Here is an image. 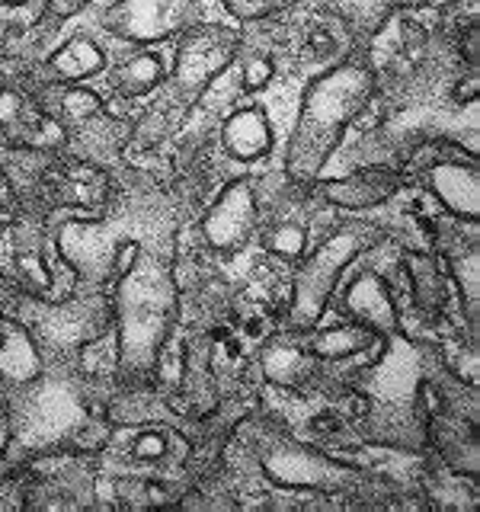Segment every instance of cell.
I'll return each instance as SVG.
<instances>
[{
  "instance_id": "obj_1",
  "label": "cell",
  "mask_w": 480,
  "mask_h": 512,
  "mask_svg": "<svg viewBox=\"0 0 480 512\" xmlns=\"http://www.w3.org/2000/svg\"><path fill=\"white\" fill-rule=\"evenodd\" d=\"M375 93V74L359 61L336 64L304 90L301 112L288 141L285 170L295 183H314L336 144L343 141L346 125L359 116Z\"/></svg>"
},
{
  "instance_id": "obj_2",
  "label": "cell",
  "mask_w": 480,
  "mask_h": 512,
  "mask_svg": "<svg viewBox=\"0 0 480 512\" xmlns=\"http://www.w3.org/2000/svg\"><path fill=\"white\" fill-rule=\"evenodd\" d=\"M375 240H378L375 224H346V228L330 234L311 256H304L298 279H295V295H292V327L295 330H311L317 324L336 282L343 276V269L352 260H359Z\"/></svg>"
},
{
  "instance_id": "obj_3",
  "label": "cell",
  "mask_w": 480,
  "mask_h": 512,
  "mask_svg": "<svg viewBox=\"0 0 480 512\" xmlns=\"http://www.w3.org/2000/svg\"><path fill=\"white\" fill-rule=\"evenodd\" d=\"M263 471L285 490H343L359 480L356 468L330 461L304 445H272L263 455Z\"/></svg>"
},
{
  "instance_id": "obj_4",
  "label": "cell",
  "mask_w": 480,
  "mask_h": 512,
  "mask_svg": "<svg viewBox=\"0 0 480 512\" xmlns=\"http://www.w3.org/2000/svg\"><path fill=\"white\" fill-rule=\"evenodd\" d=\"M196 0H119L106 10V29L128 42H160L189 26Z\"/></svg>"
},
{
  "instance_id": "obj_5",
  "label": "cell",
  "mask_w": 480,
  "mask_h": 512,
  "mask_svg": "<svg viewBox=\"0 0 480 512\" xmlns=\"http://www.w3.org/2000/svg\"><path fill=\"white\" fill-rule=\"evenodd\" d=\"M256 228V192L247 180H234L221 189L215 205L202 221L205 240L221 253H237L247 247Z\"/></svg>"
},
{
  "instance_id": "obj_6",
  "label": "cell",
  "mask_w": 480,
  "mask_h": 512,
  "mask_svg": "<svg viewBox=\"0 0 480 512\" xmlns=\"http://www.w3.org/2000/svg\"><path fill=\"white\" fill-rule=\"evenodd\" d=\"M237 48V39L228 29H192V36L183 42L180 58H176V80L186 90H202L208 80H212L224 64L231 61Z\"/></svg>"
},
{
  "instance_id": "obj_7",
  "label": "cell",
  "mask_w": 480,
  "mask_h": 512,
  "mask_svg": "<svg viewBox=\"0 0 480 512\" xmlns=\"http://www.w3.org/2000/svg\"><path fill=\"white\" fill-rule=\"evenodd\" d=\"M340 308L352 324L368 327L378 336H394L400 327L397 304L388 292V285H384V279L375 276V272H362V276L349 282Z\"/></svg>"
},
{
  "instance_id": "obj_8",
  "label": "cell",
  "mask_w": 480,
  "mask_h": 512,
  "mask_svg": "<svg viewBox=\"0 0 480 512\" xmlns=\"http://www.w3.org/2000/svg\"><path fill=\"white\" fill-rule=\"evenodd\" d=\"M426 183L448 212L461 221H477L480 215V189H477V167L458 164V160H439L426 173Z\"/></svg>"
},
{
  "instance_id": "obj_9",
  "label": "cell",
  "mask_w": 480,
  "mask_h": 512,
  "mask_svg": "<svg viewBox=\"0 0 480 512\" xmlns=\"http://www.w3.org/2000/svg\"><path fill=\"white\" fill-rule=\"evenodd\" d=\"M397 189H400V180L394 173H384V170H365V173L343 176V180H327L317 186V192L333 208H349V212L384 205L388 199H394Z\"/></svg>"
},
{
  "instance_id": "obj_10",
  "label": "cell",
  "mask_w": 480,
  "mask_h": 512,
  "mask_svg": "<svg viewBox=\"0 0 480 512\" xmlns=\"http://www.w3.org/2000/svg\"><path fill=\"white\" fill-rule=\"evenodd\" d=\"M221 138H224V148L234 160H260L272 151V128L263 109H237L234 116H228L221 128Z\"/></svg>"
},
{
  "instance_id": "obj_11",
  "label": "cell",
  "mask_w": 480,
  "mask_h": 512,
  "mask_svg": "<svg viewBox=\"0 0 480 512\" xmlns=\"http://www.w3.org/2000/svg\"><path fill=\"white\" fill-rule=\"evenodd\" d=\"M103 68H106L103 48L87 36L68 39L52 58H48V74H52V80H58V84H80V80L100 74Z\"/></svg>"
},
{
  "instance_id": "obj_12",
  "label": "cell",
  "mask_w": 480,
  "mask_h": 512,
  "mask_svg": "<svg viewBox=\"0 0 480 512\" xmlns=\"http://www.w3.org/2000/svg\"><path fill=\"white\" fill-rule=\"evenodd\" d=\"M317 359L295 343H272L263 349V375L279 388H301L314 378Z\"/></svg>"
},
{
  "instance_id": "obj_13",
  "label": "cell",
  "mask_w": 480,
  "mask_h": 512,
  "mask_svg": "<svg viewBox=\"0 0 480 512\" xmlns=\"http://www.w3.org/2000/svg\"><path fill=\"white\" fill-rule=\"evenodd\" d=\"M160 77H164V61H160L154 52H138V55L122 61L119 68L112 71L109 84H112V90H116L119 96L132 100V96L151 93L160 84Z\"/></svg>"
},
{
  "instance_id": "obj_14",
  "label": "cell",
  "mask_w": 480,
  "mask_h": 512,
  "mask_svg": "<svg viewBox=\"0 0 480 512\" xmlns=\"http://www.w3.org/2000/svg\"><path fill=\"white\" fill-rule=\"evenodd\" d=\"M375 340H378V333H372L368 327H359V324L330 327V330L314 336V356L340 362V359H349V356H359V352H368L375 346Z\"/></svg>"
},
{
  "instance_id": "obj_15",
  "label": "cell",
  "mask_w": 480,
  "mask_h": 512,
  "mask_svg": "<svg viewBox=\"0 0 480 512\" xmlns=\"http://www.w3.org/2000/svg\"><path fill=\"white\" fill-rule=\"evenodd\" d=\"M263 247L272 256H282V260H301L304 247H308V234H304L301 224H276L269 228V234L263 237Z\"/></svg>"
},
{
  "instance_id": "obj_16",
  "label": "cell",
  "mask_w": 480,
  "mask_h": 512,
  "mask_svg": "<svg viewBox=\"0 0 480 512\" xmlns=\"http://www.w3.org/2000/svg\"><path fill=\"white\" fill-rule=\"evenodd\" d=\"M455 279H458V288H461V301H464V314H468L471 327L477 324V250H468L461 253L455 266Z\"/></svg>"
},
{
  "instance_id": "obj_17",
  "label": "cell",
  "mask_w": 480,
  "mask_h": 512,
  "mask_svg": "<svg viewBox=\"0 0 480 512\" xmlns=\"http://www.w3.org/2000/svg\"><path fill=\"white\" fill-rule=\"evenodd\" d=\"M167 452H170V442L164 432H141L132 445V455L138 461H164Z\"/></svg>"
},
{
  "instance_id": "obj_18",
  "label": "cell",
  "mask_w": 480,
  "mask_h": 512,
  "mask_svg": "<svg viewBox=\"0 0 480 512\" xmlns=\"http://www.w3.org/2000/svg\"><path fill=\"white\" fill-rule=\"evenodd\" d=\"M272 80V61L266 55H253L247 58L244 64V77H240V87H244L247 93H256V90H263L266 84Z\"/></svg>"
},
{
  "instance_id": "obj_19",
  "label": "cell",
  "mask_w": 480,
  "mask_h": 512,
  "mask_svg": "<svg viewBox=\"0 0 480 512\" xmlns=\"http://www.w3.org/2000/svg\"><path fill=\"white\" fill-rule=\"evenodd\" d=\"M61 103L68 116H90V112L100 109V96L90 90H68L61 96Z\"/></svg>"
},
{
  "instance_id": "obj_20",
  "label": "cell",
  "mask_w": 480,
  "mask_h": 512,
  "mask_svg": "<svg viewBox=\"0 0 480 512\" xmlns=\"http://www.w3.org/2000/svg\"><path fill=\"white\" fill-rule=\"evenodd\" d=\"M23 119V96L20 93H13V90H4L0 93V125H20Z\"/></svg>"
},
{
  "instance_id": "obj_21",
  "label": "cell",
  "mask_w": 480,
  "mask_h": 512,
  "mask_svg": "<svg viewBox=\"0 0 480 512\" xmlns=\"http://www.w3.org/2000/svg\"><path fill=\"white\" fill-rule=\"evenodd\" d=\"M87 4L90 0H45V10L52 16H58V20H68V16L80 13Z\"/></svg>"
},
{
  "instance_id": "obj_22",
  "label": "cell",
  "mask_w": 480,
  "mask_h": 512,
  "mask_svg": "<svg viewBox=\"0 0 480 512\" xmlns=\"http://www.w3.org/2000/svg\"><path fill=\"white\" fill-rule=\"evenodd\" d=\"M228 7H231V13H237V16H263L266 10H269V4L266 0H228Z\"/></svg>"
},
{
  "instance_id": "obj_23",
  "label": "cell",
  "mask_w": 480,
  "mask_h": 512,
  "mask_svg": "<svg viewBox=\"0 0 480 512\" xmlns=\"http://www.w3.org/2000/svg\"><path fill=\"white\" fill-rule=\"evenodd\" d=\"M461 52L468 61H477V23H468L461 32Z\"/></svg>"
},
{
  "instance_id": "obj_24",
  "label": "cell",
  "mask_w": 480,
  "mask_h": 512,
  "mask_svg": "<svg viewBox=\"0 0 480 512\" xmlns=\"http://www.w3.org/2000/svg\"><path fill=\"white\" fill-rule=\"evenodd\" d=\"M455 96H458V103H471L474 96H477V77H468L464 84L455 90Z\"/></svg>"
},
{
  "instance_id": "obj_25",
  "label": "cell",
  "mask_w": 480,
  "mask_h": 512,
  "mask_svg": "<svg viewBox=\"0 0 480 512\" xmlns=\"http://www.w3.org/2000/svg\"><path fill=\"white\" fill-rule=\"evenodd\" d=\"M455 4H458L461 10H474V7H477V0H455Z\"/></svg>"
},
{
  "instance_id": "obj_26",
  "label": "cell",
  "mask_w": 480,
  "mask_h": 512,
  "mask_svg": "<svg viewBox=\"0 0 480 512\" xmlns=\"http://www.w3.org/2000/svg\"><path fill=\"white\" fill-rule=\"evenodd\" d=\"M0 4H7V7H23V4H29V0H0Z\"/></svg>"
},
{
  "instance_id": "obj_27",
  "label": "cell",
  "mask_w": 480,
  "mask_h": 512,
  "mask_svg": "<svg viewBox=\"0 0 480 512\" xmlns=\"http://www.w3.org/2000/svg\"><path fill=\"white\" fill-rule=\"evenodd\" d=\"M4 343H7V340H4V333H0V352H4Z\"/></svg>"
},
{
  "instance_id": "obj_28",
  "label": "cell",
  "mask_w": 480,
  "mask_h": 512,
  "mask_svg": "<svg viewBox=\"0 0 480 512\" xmlns=\"http://www.w3.org/2000/svg\"><path fill=\"white\" fill-rule=\"evenodd\" d=\"M404 4H423V0H404Z\"/></svg>"
}]
</instances>
